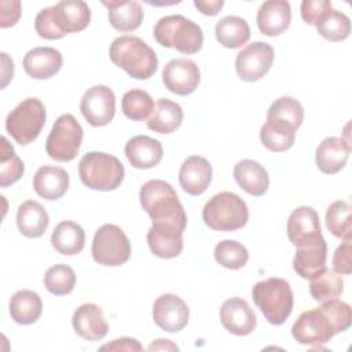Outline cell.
Masks as SVG:
<instances>
[{
    "mask_svg": "<svg viewBox=\"0 0 352 352\" xmlns=\"http://www.w3.org/2000/svg\"><path fill=\"white\" fill-rule=\"evenodd\" d=\"M352 311L349 304L333 298L322 302L320 307L304 311L292 327V334L298 344L320 346L329 342L333 336L349 329Z\"/></svg>",
    "mask_w": 352,
    "mask_h": 352,
    "instance_id": "cell-1",
    "label": "cell"
},
{
    "mask_svg": "<svg viewBox=\"0 0 352 352\" xmlns=\"http://www.w3.org/2000/svg\"><path fill=\"white\" fill-rule=\"evenodd\" d=\"M140 205L153 223L169 224L183 231L187 227V214L175 188L160 179L146 182L139 192Z\"/></svg>",
    "mask_w": 352,
    "mask_h": 352,
    "instance_id": "cell-2",
    "label": "cell"
},
{
    "mask_svg": "<svg viewBox=\"0 0 352 352\" xmlns=\"http://www.w3.org/2000/svg\"><path fill=\"white\" fill-rule=\"evenodd\" d=\"M110 60L136 80L150 78L158 67L154 50L136 36L117 37L109 48Z\"/></svg>",
    "mask_w": 352,
    "mask_h": 352,
    "instance_id": "cell-3",
    "label": "cell"
},
{
    "mask_svg": "<svg viewBox=\"0 0 352 352\" xmlns=\"http://www.w3.org/2000/svg\"><path fill=\"white\" fill-rule=\"evenodd\" d=\"M153 34L160 45L186 55L197 54L204 44L202 29L183 15L162 16L155 23Z\"/></svg>",
    "mask_w": 352,
    "mask_h": 352,
    "instance_id": "cell-4",
    "label": "cell"
},
{
    "mask_svg": "<svg viewBox=\"0 0 352 352\" xmlns=\"http://www.w3.org/2000/svg\"><path fill=\"white\" fill-rule=\"evenodd\" d=\"M252 297L271 324L285 323L293 311V292L289 282L282 278L257 282L252 289Z\"/></svg>",
    "mask_w": 352,
    "mask_h": 352,
    "instance_id": "cell-5",
    "label": "cell"
},
{
    "mask_svg": "<svg viewBox=\"0 0 352 352\" xmlns=\"http://www.w3.org/2000/svg\"><path fill=\"white\" fill-rule=\"evenodd\" d=\"M78 175L88 188L111 191L121 186L125 169L117 157L102 151H91L80 160Z\"/></svg>",
    "mask_w": 352,
    "mask_h": 352,
    "instance_id": "cell-6",
    "label": "cell"
},
{
    "mask_svg": "<svg viewBox=\"0 0 352 352\" xmlns=\"http://www.w3.org/2000/svg\"><path fill=\"white\" fill-rule=\"evenodd\" d=\"M202 219L205 224L214 231H235L248 223L249 209L239 195L221 191L205 204Z\"/></svg>",
    "mask_w": 352,
    "mask_h": 352,
    "instance_id": "cell-7",
    "label": "cell"
},
{
    "mask_svg": "<svg viewBox=\"0 0 352 352\" xmlns=\"http://www.w3.org/2000/svg\"><path fill=\"white\" fill-rule=\"evenodd\" d=\"M47 120L43 102L37 98L23 99L6 118V131L21 146L37 139Z\"/></svg>",
    "mask_w": 352,
    "mask_h": 352,
    "instance_id": "cell-8",
    "label": "cell"
},
{
    "mask_svg": "<svg viewBox=\"0 0 352 352\" xmlns=\"http://www.w3.org/2000/svg\"><path fill=\"white\" fill-rule=\"evenodd\" d=\"M84 131L72 114L59 116L45 142V151L50 158L59 162H69L78 154Z\"/></svg>",
    "mask_w": 352,
    "mask_h": 352,
    "instance_id": "cell-9",
    "label": "cell"
},
{
    "mask_svg": "<svg viewBox=\"0 0 352 352\" xmlns=\"http://www.w3.org/2000/svg\"><path fill=\"white\" fill-rule=\"evenodd\" d=\"M92 257L100 265L118 267L131 257V242L116 224H103L92 239Z\"/></svg>",
    "mask_w": 352,
    "mask_h": 352,
    "instance_id": "cell-10",
    "label": "cell"
},
{
    "mask_svg": "<svg viewBox=\"0 0 352 352\" xmlns=\"http://www.w3.org/2000/svg\"><path fill=\"white\" fill-rule=\"evenodd\" d=\"M274 58V48L268 43L254 41L238 52L235 59L236 73L243 81H257L270 72Z\"/></svg>",
    "mask_w": 352,
    "mask_h": 352,
    "instance_id": "cell-11",
    "label": "cell"
},
{
    "mask_svg": "<svg viewBox=\"0 0 352 352\" xmlns=\"http://www.w3.org/2000/svg\"><path fill=\"white\" fill-rule=\"evenodd\" d=\"M80 110L92 126H104L116 114V95L106 85H94L85 91L80 102Z\"/></svg>",
    "mask_w": 352,
    "mask_h": 352,
    "instance_id": "cell-12",
    "label": "cell"
},
{
    "mask_svg": "<svg viewBox=\"0 0 352 352\" xmlns=\"http://www.w3.org/2000/svg\"><path fill=\"white\" fill-rule=\"evenodd\" d=\"M201 80L197 63L191 59L176 58L169 60L162 70V81L168 91L179 96L192 94Z\"/></svg>",
    "mask_w": 352,
    "mask_h": 352,
    "instance_id": "cell-13",
    "label": "cell"
},
{
    "mask_svg": "<svg viewBox=\"0 0 352 352\" xmlns=\"http://www.w3.org/2000/svg\"><path fill=\"white\" fill-rule=\"evenodd\" d=\"M188 307L176 294H161L153 305V319L155 324L169 333L183 330L188 323Z\"/></svg>",
    "mask_w": 352,
    "mask_h": 352,
    "instance_id": "cell-14",
    "label": "cell"
},
{
    "mask_svg": "<svg viewBox=\"0 0 352 352\" xmlns=\"http://www.w3.org/2000/svg\"><path fill=\"white\" fill-rule=\"evenodd\" d=\"M287 236L296 248L322 239L323 235L316 210L309 206L296 208L287 220Z\"/></svg>",
    "mask_w": 352,
    "mask_h": 352,
    "instance_id": "cell-15",
    "label": "cell"
},
{
    "mask_svg": "<svg viewBox=\"0 0 352 352\" xmlns=\"http://www.w3.org/2000/svg\"><path fill=\"white\" fill-rule=\"evenodd\" d=\"M220 320L224 329L235 336L250 334L257 324V318L246 300L231 297L220 308Z\"/></svg>",
    "mask_w": 352,
    "mask_h": 352,
    "instance_id": "cell-16",
    "label": "cell"
},
{
    "mask_svg": "<svg viewBox=\"0 0 352 352\" xmlns=\"http://www.w3.org/2000/svg\"><path fill=\"white\" fill-rule=\"evenodd\" d=\"M52 18L65 36L84 30L91 22V10L82 0H65L52 6Z\"/></svg>",
    "mask_w": 352,
    "mask_h": 352,
    "instance_id": "cell-17",
    "label": "cell"
},
{
    "mask_svg": "<svg viewBox=\"0 0 352 352\" xmlns=\"http://www.w3.org/2000/svg\"><path fill=\"white\" fill-rule=\"evenodd\" d=\"M72 323L74 331L88 341H99L104 338L109 330L102 308L92 302L80 305L73 314Z\"/></svg>",
    "mask_w": 352,
    "mask_h": 352,
    "instance_id": "cell-18",
    "label": "cell"
},
{
    "mask_svg": "<svg viewBox=\"0 0 352 352\" xmlns=\"http://www.w3.org/2000/svg\"><path fill=\"white\" fill-rule=\"evenodd\" d=\"M212 182V165L201 155L188 157L179 169V183L190 195H201Z\"/></svg>",
    "mask_w": 352,
    "mask_h": 352,
    "instance_id": "cell-19",
    "label": "cell"
},
{
    "mask_svg": "<svg viewBox=\"0 0 352 352\" xmlns=\"http://www.w3.org/2000/svg\"><path fill=\"white\" fill-rule=\"evenodd\" d=\"M147 243L151 253L157 257H177L183 250V231L169 224L153 223L147 231Z\"/></svg>",
    "mask_w": 352,
    "mask_h": 352,
    "instance_id": "cell-20",
    "label": "cell"
},
{
    "mask_svg": "<svg viewBox=\"0 0 352 352\" xmlns=\"http://www.w3.org/2000/svg\"><path fill=\"white\" fill-rule=\"evenodd\" d=\"M62 54L52 47H36L26 52L23 69L26 74L36 80H47L55 76L62 67Z\"/></svg>",
    "mask_w": 352,
    "mask_h": 352,
    "instance_id": "cell-21",
    "label": "cell"
},
{
    "mask_svg": "<svg viewBox=\"0 0 352 352\" xmlns=\"http://www.w3.org/2000/svg\"><path fill=\"white\" fill-rule=\"evenodd\" d=\"M292 21V8L289 1L268 0L264 1L257 11V28L270 37L283 33Z\"/></svg>",
    "mask_w": 352,
    "mask_h": 352,
    "instance_id": "cell-22",
    "label": "cell"
},
{
    "mask_svg": "<svg viewBox=\"0 0 352 352\" xmlns=\"http://www.w3.org/2000/svg\"><path fill=\"white\" fill-rule=\"evenodd\" d=\"M349 154V142L336 136H329L319 143L315 153V162L320 172L326 175H334L345 166Z\"/></svg>",
    "mask_w": 352,
    "mask_h": 352,
    "instance_id": "cell-23",
    "label": "cell"
},
{
    "mask_svg": "<svg viewBox=\"0 0 352 352\" xmlns=\"http://www.w3.org/2000/svg\"><path fill=\"white\" fill-rule=\"evenodd\" d=\"M125 155L133 168L150 169L160 164L164 155V148L157 139L138 135L126 142Z\"/></svg>",
    "mask_w": 352,
    "mask_h": 352,
    "instance_id": "cell-24",
    "label": "cell"
},
{
    "mask_svg": "<svg viewBox=\"0 0 352 352\" xmlns=\"http://www.w3.org/2000/svg\"><path fill=\"white\" fill-rule=\"evenodd\" d=\"M69 188V175L63 168L44 165L33 176V190L47 201H55L65 195Z\"/></svg>",
    "mask_w": 352,
    "mask_h": 352,
    "instance_id": "cell-25",
    "label": "cell"
},
{
    "mask_svg": "<svg viewBox=\"0 0 352 352\" xmlns=\"http://www.w3.org/2000/svg\"><path fill=\"white\" fill-rule=\"evenodd\" d=\"M327 245L324 238L297 248L293 258L294 271L304 279H312L326 267Z\"/></svg>",
    "mask_w": 352,
    "mask_h": 352,
    "instance_id": "cell-26",
    "label": "cell"
},
{
    "mask_svg": "<svg viewBox=\"0 0 352 352\" xmlns=\"http://www.w3.org/2000/svg\"><path fill=\"white\" fill-rule=\"evenodd\" d=\"M234 179L238 186L250 195H264L270 186L265 168L253 160H242L234 166Z\"/></svg>",
    "mask_w": 352,
    "mask_h": 352,
    "instance_id": "cell-27",
    "label": "cell"
},
{
    "mask_svg": "<svg viewBox=\"0 0 352 352\" xmlns=\"http://www.w3.org/2000/svg\"><path fill=\"white\" fill-rule=\"evenodd\" d=\"M50 224V216L44 206L37 201L28 199L22 202L16 212V226L22 235L28 238H40Z\"/></svg>",
    "mask_w": 352,
    "mask_h": 352,
    "instance_id": "cell-28",
    "label": "cell"
},
{
    "mask_svg": "<svg viewBox=\"0 0 352 352\" xmlns=\"http://www.w3.org/2000/svg\"><path fill=\"white\" fill-rule=\"evenodd\" d=\"M260 140L270 151H286L294 144L296 128L286 120L267 118L260 129Z\"/></svg>",
    "mask_w": 352,
    "mask_h": 352,
    "instance_id": "cell-29",
    "label": "cell"
},
{
    "mask_svg": "<svg viewBox=\"0 0 352 352\" xmlns=\"http://www.w3.org/2000/svg\"><path fill=\"white\" fill-rule=\"evenodd\" d=\"M109 10V22L118 32L136 30L143 22V10L138 1H103Z\"/></svg>",
    "mask_w": 352,
    "mask_h": 352,
    "instance_id": "cell-30",
    "label": "cell"
},
{
    "mask_svg": "<svg viewBox=\"0 0 352 352\" xmlns=\"http://www.w3.org/2000/svg\"><path fill=\"white\" fill-rule=\"evenodd\" d=\"M183 122V110L180 104L166 98H161L154 103L151 116L147 120L148 129L158 133H172Z\"/></svg>",
    "mask_w": 352,
    "mask_h": 352,
    "instance_id": "cell-31",
    "label": "cell"
},
{
    "mask_svg": "<svg viewBox=\"0 0 352 352\" xmlns=\"http://www.w3.org/2000/svg\"><path fill=\"white\" fill-rule=\"evenodd\" d=\"M51 243L58 253L65 256H74L84 249L85 232L80 224L65 220L54 228Z\"/></svg>",
    "mask_w": 352,
    "mask_h": 352,
    "instance_id": "cell-32",
    "label": "cell"
},
{
    "mask_svg": "<svg viewBox=\"0 0 352 352\" xmlns=\"http://www.w3.org/2000/svg\"><path fill=\"white\" fill-rule=\"evenodd\" d=\"M43 311L40 296L33 290H18L10 300V315L18 324L34 323Z\"/></svg>",
    "mask_w": 352,
    "mask_h": 352,
    "instance_id": "cell-33",
    "label": "cell"
},
{
    "mask_svg": "<svg viewBox=\"0 0 352 352\" xmlns=\"http://www.w3.org/2000/svg\"><path fill=\"white\" fill-rule=\"evenodd\" d=\"M217 41L226 48H239L250 38V28L248 22L235 15L221 18L214 28Z\"/></svg>",
    "mask_w": 352,
    "mask_h": 352,
    "instance_id": "cell-34",
    "label": "cell"
},
{
    "mask_svg": "<svg viewBox=\"0 0 352 352\" xmlns=\"http://www.w3.org/2000/svg\"><path fill=\"white\" fill-rule=\"evenodd\" d=\"M344 289V280L334 270L323 268L318 275L311 279L309 293L315 301L324 302L338 298Z\"/></svg>",
    "mask_w": 352,
    "mask_h": 352,
    "instance_id": "cell-35",
    "label": "cell"
},
{
    "mask_svg": "<svg viewBox=\"0 0 352 352\" xmlns=\"http://www.w3.org/2000/svg\"><path fill=\"white\" fill-rule=\"evenodd\" d=\"M326 227L337 238L352 239V206L348 201H334L327 208Z\"/></svg>",
    "mask_w": 352,
    "mask_h": 352,
    "instance_id": "cell-36",
    "label": "cell"
},
{
    "mask_svg": "<svg viewBox=\"0 0 352 352\" xmlns=\"http://www.w3.org/2000/svg\"><path fill=\"white\" fill-rule=\"evenodd\" d=\"M318 33L329 41H342L351 33L349 18L333 7L327 10L315 23Z\"/></svg>",
    "mask_w": 352,
    "mask_h": 352,
    "instance_id": "cell-37",
    "label": "cell"
},
{
    "mask_svg": "<svg viewBox=\"0 0 352 352\" xmlns=\"http://www.w3.org/2000/svg\"><path fill=\"white\" fill-rule=\"evenodd\" d=\"M121 109L125 117L132 121L148 120L154 109L153 98L143 89H129L124 94L121 99Z\"/></svg>",
    "mask_w": 352,
    "mask_h": 352,
    "instance_id": "cell-38",
    "label": "cell"
},
{
    "mask_svg": "<svg viewBox=\"0 0 352 352\" xmlns=\"http://www.w3.org/2000/svg\"><path fill=\"white\" fill-rule=\"evenodd\" d=\"M25 172L23 161L15 154L14 147L8 143L7 138H1L0 154V186L8 187L18 182Z\"/></svg>",
    "mask_w": 352,
    "mask_h": 352,
    "instance_id": "cell-39",
    "label": "cell"
},
{
    "mask_svg": "<svg viewBox=\"0 0 352 352\" xmlns=\"http://www.w3.org/2000/svg\"><path fill=\"white\" fill-rule=\"evenodd\" d=\"M44 286L55 296L69 294L76 286V272L69 265L55 264L47 270L44 275Z\"/></svg>",
    "mask_w": 352,
    "mask_h": 352,
    "instance_id": "cell-40",
    "label": "cell"
},
{
    "mask_svg": "<svg viewBox=\"0 0 352 352\" xmlns=\"http://www.w3.org/2000/svg\"><path fill=\"white\" fill-rule=\"evenodd\" d=\"M214 258L220 265L228 270H239L246 265L249 253L242 243L232 239H224L216 245Z\"/></svg>",
    "mask_w": 352,
    "mask_h": 352,
    "instance_id": "cell-41",
    "label": "cell"
},
{
    "mask_svg": "<svg viewBox=\"0 0 352 352\" xmlns=\"http://www.w3.org/2000/svg\"><path fill=\"white\" fill-rule=\"evenodd\" d=\"M267 118L286 120L297 129L302 124L304 109L297 99L292 96H280L270 106L267 111Z\"/></svg>",
    "mask_w": 352,
    "mask_h": 352,
    "instance_id": "cell-42",
    "label": "cell"
},
{
    "mask_svg": "<svg viewBox=\"0 0 352 352\" xmlns=\"http://www.w3.org/2000/svg\"><path fill=\"white\" fill-rule=\"evenodd\" d=\"M36 33L45 40H58L62 38L63 34L56 29L54 18H52V7L43 8L34 19Z\"/></svg>",
    "mask_w": 352,
    "mask_h": 352,
    "instance_id": "cell-43",
    "label": "cell"
},
{
    "mask_svg": "<svg viewBox=\"0 0 352 352\" xmlns=\"http://www.w3.org/2000/svg\"><path fill=\"white\" fill-rule=\"evenodd\" d=\"M331 8L329 0H304L301 3V18L308 25H315L316 21Z\"/></svg>",
    "mask_w": 352,
    "mask_h": 352,
    "instance_id": "cell-44",
    "label": "cell"
},
{
    "mask_svg": "<svg viewBox=\"0 0 352 352\" xmlns=\"http://www.w3.org/2000/svg\"><path fill=\"white\" fill-rule=\"evenodd\" d=\"M352 245L351 241H344L333 256V270L340 275H349L352 272Z\"/></svg>",
    "mask_w": 352,
    "mask_h": 352,
    "instance_id": "cell-45",
    "label": "cell"
},
{
    "mask_svg": "<svg viewBox=\"0 0 352 352\" xmlns=\"http://www.w3.org/2000/svg\"><path fill=\"white\" fill-rule=\"evenodd\" d=\"M21 16V1L1 0L0 1V28L14 26Z\"/></svg>",
    "mask_w": 352,
    "mask_h": 352,
    "instance_id": "cell-46",
    "label": "cell"
},
{
    "mask_svg": "<svg viewBox=\"0 0 352 352\" xmlns=\"http://www.w3.org/2000/svg\"><path fill=\"white\" fill-rule=\"evenodd\" d=\"M100 351H132V352L136 351V352H140V351H143V346L135 338L122 337V338H117L109 344L102 345Z\"/></svg>",
    "mask_w": 352,
    "mask_h": 352,
    "instance_id": "cell-47",
    "label": "cell"
},
{
    "mask_svg": "<svg viewBox=\"0 0 352 352\" xmlns=\"http://www.w3.org/2000/svg\"><path fill=\"white\" fill-rule=\"evenodd\" d=\"M194 6L204 14V15H216L219 14V11L221 10V7L224 6L223 0H210V1H201V0H195Z\"/></svg>",
    "mask_w": 352,
    "mask_h": 352,
    "instance_id": "cell-48",
    "label": "cell"
},
{
    "mask_svg": "<svg viewBox=\"0 0 352 352\" xmlns=\"http://www.w3.org/2000/svg\"><path fill=\"white\" fill-rule=\"evenodd\" d=\"M1 88H6L7 84L12 80L14 76V62L8 58V55L6 52H1Z\"/></svg>",
    "mask_w": 352,
    "mask_h": 352,
    "instance_id": "cell-49",
    "label": "cell"
},
{
    "mask_svg": "<svg viewBox=\"0 0 352 352\" xmlns=\"http://www.w3.org/2000/svg\"><path fill=\"white\" fill-rule=\"evenodd\" d=\"M148 351H179V346L169 340L158 338L148 346Z\"/></svg>",
    "mask_w": 352,
    "mask_h": 352,
    "instance_id": "cell-50",
    "label": "cell"
}]
</instances>
